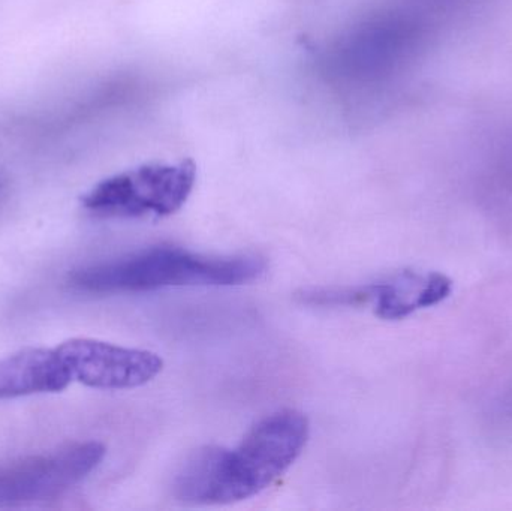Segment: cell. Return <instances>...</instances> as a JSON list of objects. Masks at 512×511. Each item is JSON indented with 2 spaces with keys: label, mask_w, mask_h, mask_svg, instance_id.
<instances>
[{
  "label": "cell",
  "mask_w": 512,
  "mask_h": 511,
  "mask_svg": "<svg viewBox=\"0 0 512 511\" xmlns=\"http://www.w3.org/2000/svg\"><path fill=\"white\" fill-rule=\"evenodd\" d=\"M309 435V419L300 411L265 416L236 449L192 452L173 476V497L186 506H227L256 497L295 464Z\"/></svg>",
  "instance_id": "obj_1"
},
{
  "label": "cell",
  "mask_w": 512,
  "mask_h": 511,
  "mask_svg": "<svg viewBox=\"0 0 512 511\" xmlns=\"http://www.w3.org/2000/svg\"><path fill=\"white\" fill-rule=\"evenodd\" d=\"M267 270L259 255L218 257L176 246H153L72 273V287L84 293H147L176 287H237L258 281Z\"/></svg>",
  "instance_id": "obj_2"
},
{
  "label": "cell",
  "mask_w": 512,
  "mask_h": 511,
  "mask_svg": "<svg viewBox=\"0 0 512 511\" xmlns=\"http://www.w3.org/2000/svg\"><path fill=\"white\" fill-rule=\"evenodd\" d=\"M195 182L197 167L191 159L141 165L99 182L84 195L83 206L105 218H165L185 206Z\"/></svg>",
  "instance_id": "obj_3"
},
{
  "label": "cell",
  "mask_w": 512,
  "mask_h": 511,
  "mask_svg": "<svg viewBox=\"0 0 512 511\" xmlns=\"http://www.w3.org/2000/svg\"><path fill=\"white\" fill-rule=\"evenodd\" d=\"M104 444H72L0 468V506L42 503L71 491L104 461Z\"/></svg>",
  "instance_id": "obj_4"
},
{
  "label": "cell",
  "mask_w": 512,
  "mask_h": 511,
  "mask_svg": "<svg viewBox=\"0 0 512 511\" xmlns=\"http://www.w3.org/2000/svg\"><path fill=\"white\" fill-rule=\"evenodd\" d=\"M56 350L72 380L92 389H138L155 380L164 369L159 354L96 339H69Z\"/></svg>",
  "instance_id": "obj_5"
},
{
  "label": "cell",
  "mask_w": 512,
  "mask_h": 511,
  "mask_svg": "<svg viewBox=\"0 0 512 511\" xmlns=\"http://www.w3.org/2000/svg\"><path fill=\"white\" fill-rule=\"evenodd\" d=\"M364 305H372L382 320H402L420 309L447 299L453 290L450 279L441 273H397L373 284H361Z\"/></svg>",
  "instance_id": "obj_6"
},
{
  "label": "cell",
  "mask_w": 512,
  "mask_h": 511,
  "mask_svg": "<svg viewBox=\"0 0 512 511\" xmlns=\"http://www.w3.org/2000/svg\"><path fill=\"white\" fill-rule=\"evenodd\" d=\"M71 381L57 350L24 348L0 359V399L62 392Z\"/></svg>",
  "instance_id": "obj_7"
},
{
  "label": "cell",
  "mask_w": 512,
  "mask_h": 511,
  "mask_svg": "<svg viewBox=\"0 0 512 511\" xmlns=\"http://www.w3.org/2000/svg\"><path fill=\"white\" fill-rule=\"evenodd\" d=\"M427 2L441 6V8L457 9L468 5V3L475 2V0H427Z\"/></svg>",
  "instance_id": "obj_8"
}]
</instances>
